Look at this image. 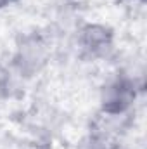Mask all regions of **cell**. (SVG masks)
Instances as JSON below:
<instances>
[{"instance_id":"5b68a950","label":"cell","mask_w":147,"mask_h":149,"mask_svg":"<svg viewBox=\"0 0 147 149\" xmlns=\"http://www.w3.org/2000/svg\"><path fill=\"white\" fill-rule=\"evenodd\" d=\"M12 88V71L0 64V101L9 97Z\"/></svg>"},{"instance_id":"3957f363","label":"cell","mask_w":147,"mask_h":149,"mask_svg":"<svg viewBox=\"0 0 147 149\" xmlns=\"http://www.w3.org/2000/svg\"><path fill=\"white\" fill-rule=\"evenodd\" d=\"M76 43L83 57L106 61L116 50V35L114 30L104 23H83L78 28Z\"/></svg>"},{"instance_id":"7a4b0ae2","label":"cell","mask_w":147,"mask_h":149,"mask_svg":"<svg viewBox=\"0 0 147 149\" xmlns=\"http://www.w3.org/2000/svg\"><path fill=\"white\" fill-rule=\"evenodd\" d=\"M50 61V45L37 31L24 33L17 38L10 57V71L21 78H33L42 73Z\"/></svg>"},{"instance_id":"52a82bcc","label":"cell","mask_w":147,"mask_h":149,"mask_svg":"<svg viewBox=\"0 0 147 149\" xmlns=\"http://www.w3.org/2000/svg\"><path fill=\"white\" fill-rule=\"evenodd\" d=\"M109 149H128L126 146H123V144H118V142H112L109 146Z\"/></svg>"},{"instance_id":"277c9868","label":"cell","mask_w":147,"mask_h":149,"mask_svg":"<svg viewBox=\"0 0 147 149\" xmlns=\"http://www.w3.org/2000/svg\"><path fill=\"white\" fill-rule=\"evenodd\" d=\"M111 144H112V141H111L109 137H106L99 130L92 128L88 134H85L80 139L76 149H109Z\"/></svg>"},{"instance_id":"ba28073f","label":"cell","mask_w":147,"mask_h":149,"mask_svg":"<svg viewBox=\"0 0 147 149\" xmlns=\"http://www.w3.org/2000/svg\"><path fill=\"white\" fill-rule=\"evenodd\" d=\"M133 2H139V3H144L146 0H133Z\"/></svg>"},{"instance_id":"8992f818","label":"cell","mask_w":147,"mask_h":149,"mask_svg":"<svg viewBox=\"0 0 147 149\" xmlns=\"http://www.w3.org/2000/svg\"><path fill=\"white\" fill-rule=\"evenodd\" d=\"M17 0H0V10H3V9H7V7H10V5H14Z\"/></svg>"},{"instance_id":"6da1fadb","label":"cell","mask_w":147,"mask_h":149,"mask_svg":"<svg viewBox=\"0 0 147 149\" xmlns=\"http://www.w3.org/2000/svg\"><path fill=\"white\" fill-rule=\"evenodd\" d=\"M139 99V85L126 73H114L99 90V113L104 118L123 120L133 111Z\"/></svg>"}]
</instances>
